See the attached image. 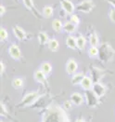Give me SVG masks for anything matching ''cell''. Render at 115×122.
Segmentation results:
<instances>
[{"instance_id": "cell-1", "label": "cell", "mask_w": 115, "mask_h": 122, "mask_svg": "<svg viewBox=\"0 0 115 122\" xmlns=\"http://www.w3.org/2000/svg\"><path fill=\"white\" fill-rule=\"evenodd\" d=\"M42 122H69V118L63 109L57 106L48 109L47 112L45 113Z\"/></svg>"}, {"instance_id": "cell-2", "label": "cell", "mask_w": 115, "mask_h": 122, "mask_svg": "<svg viewBox=\"0 0 115 122\" xmlns=\"http://www.w3.org/2000/svg\"><path fill=\"white\" fill-rule=\"evenodd\" d=\"M114 55V51L112 50V48L109 45V44H102L100 50H99V58L100 60L107 62L110 61Z\"/></svg>"}, {"instance_id": "cell-3", "label": "cell", "mask_w": 115, "mask_h": 122, "mask_svg": "<svg viewBox=\"0 0 115 122\" xmlns=\"http://www.w3.org/2000/svg\"><path fill=\"white\" fill-rule=\"evenodd\" d=\"M40 93L39 92H32L30 93H27L21 100V102L19 103V107H25V106H29L33 104L35 101H37L40 97Z\"/></svg>"}, {"instance_id": "cell-4", "label": "cell", "mask_w": 115, "mask_h": 122, "mask_svg": "<svg viewBox=\"0 0 115 122\" xmlns=\"http://www.w3.org/2000/svg\"><path fill=\"white\" fill-rule=\"evenodd\" d=\"M84 99L87 106L89 107H96L99 103V98L94 93L92 90L85 91L84 92Z\"/></svg>"}, {"instance_id": "cell-5", "label": "cell", "mask_w": 115, "mask_h": 122, "mask_svg": "<svg viewBox=\"0 0 115 122\" xmlns=\"http://www.w3.org/2000/svg\"><path fill=\"white\" fill-rule=\"evenodd\" d=\"M95 4L92 0H84L76 6V10L84 13H88L93 10Z\"/></svg>"}, {"instance_id": "cell-6", "label": "cell", "mask_w": 115, "mask_h": 122, "mask_svg": "<svg viewBox=\"0 0 115 122\" xmlns=\"http://www.w3.org/2000/svg\"><path fill=\"white\" fill-rule=\"evenodd\" d=\"M94 93L98 97V98H101L104 96V94L106 93V87L105 85H103L102 83L100 82H97V83H94L92 89H91Z\"/></svg>"}, {"instance_id": "cell-7", "label": "cell", "mask_w": 115, "mask_h": 122, "mask_svg": "<svg viewBox=\"0 0 115 122\" xmlns=\"http://www.w3.org/2000/svg\"><path fill=\"white\" fill-rule=\"evenodd\" d=\"M9 53L11 58L14 59V60H16V61H19L21 58V49H20L17 45H15V44L11 45L10 47H9Z\"/></svg>"}, {"instance_id": "cell-8", "label": "cell", "mask_w": 115, "mask_h": 122, "mask_svg": "<svg viewBox=\"0 0 115 122\" xmlns=\"http://www.w3.org/2000/svg\"><path fill=\"white\" fill-rule=\"evenodd\" d=\"M60 5L61 8L65 10L68 14H73L74 10H75V6L73 5V3L71 0H60Z\"/></svg>"}, {"instance_id": "cell-9", "label": "cell", "mask_w": 115, "mask_h": 122, "mask_svg": "<svg viewBox=\"0 0 115 122\" xmlns=\"http://www.w3.org/2000/svg\"><path fill=\"white\" fill-rule=\"evenodd\" d=\"M77 68H78V64L74 60L70 59L69 61H67V63H66V71L69 75H71V76L74 75L77 71Z\"/></svg>"}, {"instance_id": "cell-10", "label": "cell", "mask_w": 115, "mask_h": 122, "mask_svg": "<svg viewBox=\"0 0 115 122\" xmlns=\"http://www.w3.org/2000/svg\"><path fill=\"white\" fill-rule=\"evenodd\" d=\"M13 33H14V36H15L19 40H24V39L26 38V36H27L25 31L23 30L21 27L18 26V25H16V26L13 27Z\"/></svg>"}, {"instance_id": "cell-11", "label": "cell", "mask_w": 115, "mask_h": 122, "mask_svg": "<svg viewBox=\"0 0 115 122\" xmlns=\"http://www.w3.org/2000/svg\"><path fill=\"white\" fill-rule=\"evenodd\" d=\"M91 76H92V79L94 83L99 81V79L103 76V71L99 68H97V67H93L91 69Z\"/></svg>"}, {"instance_id": "cell-12", "label": "cell", "mask_w": 115, "mask_h": 122, "mask_svg": "<svg viewBox=\"0 0 115 122\" xmlns=\"http://www.w3.org/2000/svg\"><path fill=\"white\" fill-rule=\"evenodd\" d=\"M80 85H81V87H82L83 90H84V91H89V90L92 89V87L94 85V82H93V79L91 77L84 76V79L82 80Z\"/></svg>"}, {"instance_id": "cell-13", "label": "cell", "mask_w": 115, "mask_h": 122, "mask_svg": "<svg viewBox=\"0 0 115 122\" xmlns=\"http://www.w3.org/2000/svg\"><path fill=\"white\" fill-rule=\"evenodd\" d=\"M84 96L79 92H74L71 95V101L75 105H81L84 102Z\"/></svg>"}, {"instance_id": "cell-14", "label": "cell", "mask_w": 115, "mask_h": 122, "mask_svg": "<svg viewBox=\"0 0 115 122\" xmlns=\"http://www.w3.org/2000/svg\"><path fill=\"white\" fill-rule=\"evenodd\" d=\"M33 77H34V79H35L36 81L39 82V83H42V84L43 83H45L46 80V75L41 69L36 70V71L34 72V74H33Z\"/></svg>"}, {"instance_id": "cell-15", "label": "cell", "mask_w": 115, "mask_h": 122, "mask_svg": "<svg viewBox=\"0 0 115 122\" xmlns=\"http://www.w3.org/2000/svg\"><path fill=\"white\" fill-rule=\"evenodd\" d=\"M85 76L83 72H79V73H75L74 75H73L72 76V84L73 85H80L82 80L84 79V77Z\"/></svg>"}, {"instance_id": "cell-16", "label": "cell", "mask_w": 115, "mask_h": 122, "mask_svg": "<svg viewBox=\"0 0 115 122\" xmlns=\"http://www.w3.org/2000/svg\"><path fill=\"white\" fill-rule=\"evenodd\" d=\"M66 46L69 49L76 50L77 49V40H76V37H74L73 36H69L67 37V39H66Z\"/></svg>"}, {"instance_id": "cell-17", "label": "cell", "mask_w": 115, "mask_h": 122, "mask_svg": "<svg viewBox=\"0 0 115 122\" xmlns=\"http://www.w3.org/2000/svg\"><path fill=\"white\" fill-rule=\"evenodd\" d=\"M63 30L65 31V33L73 34L76 30V25H74L71 21H66L63 23Z\"/></svg>"}, {"instance_id": "cell-18", "label": "cell", "mask_w": 115, "mask_h": 122, "mask_svg": "<svg viewBox=\"0 0 115 122\" xmlns=\"http://www.w3.org/2000/svg\"><path fill=\"white\" fill-rule=\"evenodd\" d=\"M47 46H48V49L51 51H57L59 50L60 43L56 38H52V39H49L48 43H47Z\"/></svg>"}, {"instance_id": "cell-19", "label": "cell", "mask_w": 115, "mask_h": 122, "mask_svg": "<svg viewBox=\"0 0 115 122\" xmlns=\"http://www.w3.org/2000/svg\"><path fill=\"white\" fill-rule=\"evenodd\" d=\"M52 28L55 32L60 33V32L63 29V23L61 22V20H59V19H55V20H53Z\"/></svg>"}, {"instance_id": "cell-20", "label": "cell", "mask_w": 115, "mask_h": 122, "mask_svg": "<svg viewBox=\"0 0 115 122\" xmlns=\"http://www.w3.org/2000/svg\"><path fill=\"white\" fill-rule=\"evenodd\" d=\"M40 69L42 70L46 76L47 75H49L51 72H52V65H51V63L50 62H47V61H45V62H43L42 64H41V66H40Z\"/></svg>"}, {"instance_id": "cell-21", "label": "cell", "mask_w": 115, "mask_h": 122, "mask_svg": "<svg viewBox=\"0 0 115 122\" xmlns=\"http://www.w3.org/2000/svg\"><path fill=\"white\" fill-rule=\"evenodd\" d=\"M38 37V41H39V44L40 45H45L46 43H48L49 41V38H48V36L45 33V32H40L37 36Z\"/></svg>"}, {"instance_id": "cell-22", "label": "cell", "mask_w": 115, "mask_h": 122, "mask_svg": "<svg viewBox=\"0 0 115 122\" xmlns=\"http://www.w3.org/2000/svg\"><path fill=\"white\" fill-rule=\"evenodd\" d=\"M87 52H88V56L90 58H97L99 55V50L97 47H90Z\"/></svg>"}, {"instance_id": "cell-23", "label": "cell", "mask_w": 115, "mask_h": 122, "mask_svg": "<svg viewBox=\"0 0 115 122\" xmlns=\"http://www.w3.org/2000/svg\"><path fill=\"white\" fill-rule=\"evenodd\" d=\"M76 40H77V49L79 50H83L85 47V44H86V39L84 38L83 36H79L78 37H76Z\"/></svg>"}, {"instance_id": "cell-24", "label": "cell", "mask_w": 115, "mask_h": 122, "mask_svg": "<svg viewBox=\"0 0 115 122\" xmlns=\"http://www.w3.org/2000/svg\"><path fill=\"white\" fill-rule=\"evenodd\" d=\"M53 13H54V10H53L52 7L46 6L43 9V15H44L45 18H50V17H52Z\"/></svg>"}, {"instance_id": "cell-25", "label": "cell", "mask_w": 115, "mask_h": 122, "mask_svg": "<svg viewBox=\"0 0 115 122\" xmlns=\"http://www.w3.org/2000/svg\"><path fill=\"white\" fill-rule=\"evenodd\" d=\"M89 43L91 47H97L98 44V36L96 33H92L89 36Z\"/></svg>"}, {"instance_id": "cell-26", "label": "cell", "mask_w": 115, "mask_h": 122, "mask_svg": "<svg viewBox=\"0 0 115 122\" xmlns=\"http://www.w3.org/2000/svg\"><path fill=\"white\" fill-rule=\"evenodd\" d=\"M12 86L15 89H21V87L23 86V80H22V78H20V77L14 78L13 81H12Z\"/></svg>"}, {"instance_id": "cell-27", "label": "cell", "mask_w": 115, "mask_h": 122, "mask_svg": "<svg viewBox=\"0 0 115 122\" xmlns=\"http://www.w3.org/2000/svg\"><path fill=\"white\" fill-rule=\"evenodd\" d=\"M22 2H23V4H24V6H25L28 10L35 12V8H34V5H33L32 0H22Z\"/></svg>"}, {"instance_id": "cell-28", "label": "cell", "mask_w": 115, "mask_h": 122, "mask_svg": "<svg viewBox=\"0 0 115 122\" xmlns=\"http://www.w3.org/2000/svg\"><path fill=\"white\" fill-rule=\"evenodd\" d=\"M9 37V34H8V31L6 30L5 28H1L0 29V38L2 41H5L8 39Z\"/></svg>"}, {"instance_id": "cell-29", "label": "cell", "mask_w": 115, "mask_h": 122, "mask_svg": "<svg viewBox=\"0 0 115 122\" xmlns=\"http://www.w3.org/2000/svg\"><path fill=\"white\" fill-rule=\"evenodd\" d=\"M71 22H73L74 25H78L79 23H80V19H79V17L76 15V14H72L71 15V20H70Z\"/></svg>"}, {"instance_id": "cell-30", "label": "cell", "mask_w": 115, "mask_h": 122, "mask_svg": "<svg viewBox=\"0 0 115 122\" xmlns=\"http://www.w3.org/2000/svg\"><path fill=\"white\" fill-rule=\"evenodd\" d=\"M0 109H1V115L2 116H8V114H9V112H8V110H7V107H6V105L4 104V103H1L0 104Z\"/></svg>"}, {"instance_id": "cell-31", "label": "cell", "mask_w": 115, "mask_h": 122, "mask_svg": "<svg viewBox=\"0 0 115 122\" xmlns=\"http://www.w3.org/2000/svg\"><path fill=\"white\" fill-rule=\"evenodd\" d=\"M72 105H73V102L72 101H65L63 102V108L66 109V110H69L72 108Z\"/></svg>"}, {"instance_id": "cell-32", "label": "cell", "mask_w": 115, "mask_h": 122, "mask_svg": "<svg viewBox=\"0 0 115 122\" xmlns=\"http://www.w3.org/2000/svg\"><path fill=\"white\" fill-rule=\"evenodd\" d=\"M109 17H110V19L112 22H115V9H111L110 10Z\"/></svg>"}, {"instance_id": "cell-33", "label": "cell", "mask_w": 115, "mask_h": 122, "mask_svg": "<svg viewBox=\"0 0 115 122\" xmlns=\"http://www.w3.org/2000/svg\"><path fill=\"white\" fill-rule=\"evenodd\" d=\"M5 68H6V67H5V65H4V62H3V61H1V62H0V74H1V75L4 73Z\"/></svg>"}, {"instance_id": "cell-34", "label": "cell", "mask_w": 115, "mask_h": 122, "mask_svg": "<svg viewBox=\"0 0 115 122\" xmlns=\"http://www.w3.org/2000/svg\"><path fill=\"white\" fill-rule=\"evenodd\" d=\"M5 12H6V8H5L4 6H1V7H0V15L3 16Z\"/></svg>"}, {"instance_id": "cell-35", "label": "cell", "mask_w": 115, "mask_h": 122, "mask_svg": "<svg viewBox=\"0 0 115 122\" xmlns=\"http://www.w3.org/2000/svg\"><path fill=\"white\" fill-rule=\"evenodd\" d=\"M107 1H108L110 4H111V5L114 7V9H115V0H107Z\"/></svg>"}, {"instance_id": "cell-36", "label": "cell", "mask_w": 115, "mask_h": 122, "mask_svg": "<svg viewBox=\"0 0 115 122\" xmlns=\"http://www.w3.org/2000/svg\"><path fill=\"white\" fill-rule=\"evenodd\" d=\"M75 122H84V120L83 119V118H80V119H77Z\"/></svg>"}]
</instances>
